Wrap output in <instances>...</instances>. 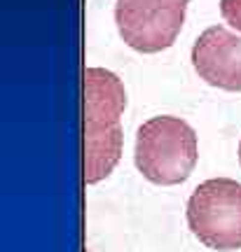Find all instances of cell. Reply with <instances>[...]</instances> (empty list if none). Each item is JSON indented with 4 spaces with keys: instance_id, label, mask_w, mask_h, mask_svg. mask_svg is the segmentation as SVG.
I'll return each mask as SVG.
<instances>
[{
    "instance_id": "7",
    "label": "cell",
    "mask_w": 241,
    "mask_h": 252,
    "mask_svg": "<svg viewBox=\"0 0 241 252\" xmlns=\"http://www.w3.org/2000/svg\"><path fill=\"white\" fill-rule=\"evenodd\" d=\"M239 163H241V143H239Z\"/></svg>"
},
{
    "instance_id": "4",
    "label": "cell",
    "mask_w": 241,
    "mask_h": 252,
    "mask_svg": "<svg viewBox=\"0 0 241 252\" xmlns=\"http://www.w3.org/2000/svg\"><path fill=\"white\" fill-rule=\"evenodd\" d=\"M188 5L190 0H117L120 37L141 54L164 52L180 35Z\"/></svg>"
},
{
    "instance_id": "2",
    "label": "cell",
    "mask_w": 241,
    "mask_h": 252,
    "mask_svg": "<svg viewBox=\"0 0 241 252\" xmlns=\"http://www.w3.org/2000/svg\"><path fill=\"white\" fill-rule=\"evenodd\" d=\"M126 108L122 80L106 68L84 70V159L91 166H115L122 159L124 131L120 119Z\"/></svg>"
},
{
    "instance_id": "1",
    "label": "cell",
    "mask_w": 241,
    "mask_h": 252,
    "mask_svg": "<svg viewBox=\"0 0 241 252\" xmlns=\"http://www.w3.org/2000/svg\"><path fill=\"white\" fill-rule=\"evenodd\" d=\"M199 159L195 128L180 117L157 115L138 126L134 163L148 182L173 187L188 180Z\"/></svg>"
},
{
    "instance_id": "3",
    "label": "cell",
    "mask_w": 241,
    "mask_h": 252,
    "mask_svg": "<svg viewBox=\"0 0 241 252\" xmlns=\"http://www.w3.org/2000/svg\"><path fill=\"white\" fill-rule=\"evenodd\" d=\"M192 236L218 252L241 250V182L211 178L197 185L185 208Z\"/></svg>"
},
{
    "instance_id": "6",
    "label": "cell",
    "mask_w": 241,
    "mask_h": 252,
    "mask_svg": "<svg viewBox=\"0 0 241 252\" xmlns=\"http://www.w3.org/2000/svg\"><path fill=\"white\" fill-rule=\"evenodd\" d=\"M220 17L237 33H241V0H220Z\"/></svg>"
},
{
    "instance_id": "5",
    "label": "cell",
    "mask_w": 241,
    "mask_h": 252,
    "mask_svg": "<svg viewBox=\"0 0 241 252\" xmlns=\"http://www.w3.org/2000/svg\"><path fill=\"white\" fill-rule=\"evenodd\" d=\"M197 75L223 91H241V35L225 26L206 28L192 45Z\"/></svg>"
}]
</instances>
